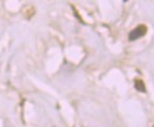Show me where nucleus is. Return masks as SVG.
Returning <instances> with one entry per match:
<instances>
[{"instance_id": "nucleus-1", "label": "nucleus", "mask_w": 154, "mask_h": 127, "mask_svg": "<svg viewBox=\"0 0 154 127\" xmlns=\"http://www.w3.org/2000/svg\"><path fill=\"white\" fill-rule=\"evenodd\" d=\"M146 27L144 26H139V27H137L136 29H134L133 31H131V33H129V40L134 41L136 40V39L140 38V37H142L146 33Z\"/></svg>"}, {"instance_id": "nucleus-2", "label": "nucleus", "mask_w": 154, "mask_h": 127, "mask_svg": "<svg viewBox=\"0 0 154 127\" xmlns=\"http://www.w3.org/2000/svg\"><path fill=\"white\" fill-rule=\"evenodd\" d=\"M136 88L137 89H139L140 91H146V88H144V85H143V83H142V81H136Z\"/></svg>"}]
</instances>
